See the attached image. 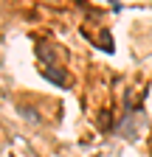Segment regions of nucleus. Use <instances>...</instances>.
<instances>
[{
	"label": "nucleus",
	"instance_id": "3",
	"mask_svg": "<svg viewBox=\"0 0 152 157\" xmlns=\"http://www.w3.org/2000/svg\"><path fill=\"white\" fill-rule=\"evenodd\" d=\"M20 112L26 115V121H40V115H37V112H34L31 107H20Z\"/></svg>",
	"mask_w": 152,
	"mask_h": 157
},
{
	"label": "nucleus",
	"instance_id": "2",
	"mask_svg": "<svg viewBox=\"0 0 152 157\" xmlns=\"http://www.w3.org/2000/svg\"><path fill=\"white\" fill-rule=\"evenodd\" d=\"M42 76H45V78H51V82H56V84H65L62 73H54V67H42Z\"/></svg>",
	"mask_w": 152,
	"mask_h": 157
},
{
	"label": "nucleus",
	"instance_id": "1",
	"mask_svg": "<svg viewBox=\"0 0 152 157\" xmlns=\"http://www.w3.org/2000/svg\"><path fill=\"white\" fill-rule=\"evenodd\" d=\"M37 59H40L45 67H54L56 53H54V48H51V45H37Z\"/></svg>",
	"mask_w": 152,
	"mask_h": 157
}]
</instances>
